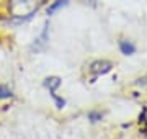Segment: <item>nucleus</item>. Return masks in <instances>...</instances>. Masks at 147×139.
<instances>
[{
	"instance_id": "5",
	"label": "nucleus",
	"mask_w": 147,
	"mask_h": 139,
	"mask_svg": "<svg viewBox=\"0 0 147 139\" xmlns=\"http://www.w3.org/2000/svg\"><path fill=\"white\" fill-rule=\"evenodd\" d=\"M11 96V90L7 88L5 85H0V98H10Z\"/></svg>"
},
{
	"instance_id": "2",
	"label": "nucleus",
	"mask_w": 147,
	"mask_h": 139,
	"mask_svg": "<svg viewBox=\"0 0 147 139\" xmlns=\"http://www.w3.org/2000/svg\"><path fill=\"white\" fill-rule=\"evenodd\" d=\"M111 67H113V64L110 61H95L90 65V72L93 74V79H96V77L106 74L108 70H111Z\"/></svg>"
},
{
	"instance_id": "1",
	"label": "nucleus",
	"mask_w": 147,
	"mask_h": 139,
	"mask_svg": "<svg viewBox=\"0 0 147 139\" xmlns=\"http://www.w3.org/2000/svg\"><path fill=\"white\" fill-rule=\"evenodd\" d=\"M44 87L49 88V93H51V96L54 98V102L57 103V108H64L65 100H62V98H59V96L56 95V90L61 87V79H59V77H49V79L44 80Z\"/></svg>"
},
{
	"instance_id": "3",
	"label": "nucleus",
	"mask_w": 147,
	"mask_h": 139,
	"mask_svg": "<svg viewBox=\"0 0 147 139\" xmlns=\"http://www.w3.org/2000/svg\"><path fill=\"white\" fill-rule=\"evenodd\" d=\"M119 51L124 56H131V54L136 53V46L129 41H119Z\"/></svg>"
},
{
	"instance_id": "4",
	"label": "nucleus",
	"mask_w": 147,
	"mask_h": 139,
	"mask_svg": "<svg viewBox=\"0 0 147 139\" xmlns=\"http://www.w3.org/2000/svg\"><path fill=\"white\" fill-rule=\"evenodd\" d=\"M69 3V0H56L54 3H51V5L47 7V15L51 16V15H54L57 10H61V8H64V7Z\"/></svg>"
}]
</instances>
